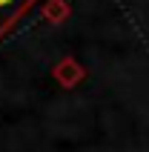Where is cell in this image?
<instances>
[{
  "instance_id": "1",
  "label": "cell",
  "mask_w": 149,
  "mask_h": 152,
  "mask_svg": "<svg viewBox=\"0 0 149 152\" xmlns=\"http://www.w3.org/2000/svg\"><path fill=\"white\" fill-rule=\"evenodd\" d=\"M32 3H34V0H0V34L6 32V29L15 23Z\"/></svg>"
}]
</instances>
